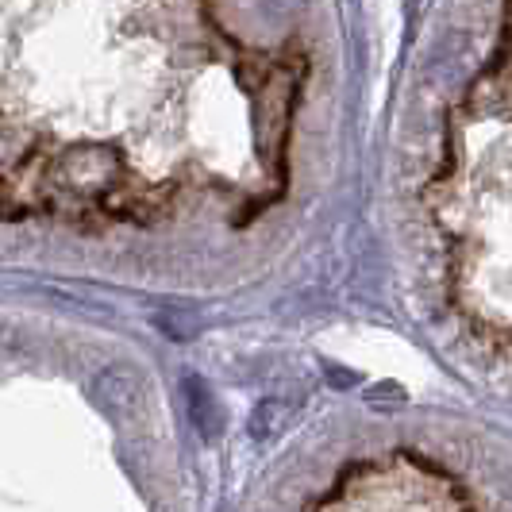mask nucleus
Masks as SVG:
<instances>
[{
  "label": "nucleus",
  "instance_id": "obj_1",
  "mask_svg": "<svg viewBox=\"0 0 512 512\" xmlns=\"http://www.w3.org/2000/svg\"><path fill=\"white\" fill-rule=\"evenodd\" d=\"M93 397L104 412L112 416H135L143 409V382L131 366H104L101 374L93 378Z\"/></svg>",
  "mask_w": 512,
  "mask_h": 512
},
{
  "label": "nucleus",
  "instance_id": "obj_2",
  "mask_svg": "<svg viewBox=\"0 0 512 512\" xmlns=\"http://www.w3.org/2000/svg\"><path fill=\"white\" fill-rule=\"evenodd\" d=\"M181 393H185V409H189L193 428L205 439L220 436V432H224V409H220V401H216V393L208 389L205 378L185 374V378H181Z\"/></svg>",
  "mask_w": 512,
  "mask_h": 512
},
{
  "label": "nucleus",
  "instance_id": "obj_3",
  "mask_svg": "<svg viewBox=\"0 0 512 512\" xmlns=\"http://www.w3.org/2000/svg\"><path fill=\"white\" fill-rule=\"evenodd\" d=\"M293 409H297V401L266 397V401L255 409V416H251V432H255V439H266V436H274V432H282L285 424L293 420Z\"/></svg>",
  "mask_w": 512,
  "mask_h": 512
},
{
  "label": "nucleus",
  "instance_id": "obj_4",
  "mask_svg": "<svg viewBox=\"0 0 512 512\" xmlns=\"http://www.w3.org/2000/svg\"><path fill=\"white\" fill-rule=\"evenodd\" d=\"M154 324H158L162 332L170 335V339H178V343L193 339V335H197V328H201V324H197V312H193V308H178V305L158 308Z\"/></svg>",
  "mask_w": 512,
  "mask_h": 512
},
{
  "label": "nucleus",
  "instance_id": "obj_5",
  "mask_svg": "<svg viewBox=\"0 0 512 512\" xmlns=\"http://www.w3.org/2000/svg\"><path fill=\"white\" fill-rule=\"evenodd\" d=\"M332 385H351V374H332Z\"/></svg>",
  "mask_w": 512,
  "mask_h": 512
}]
</instances>
